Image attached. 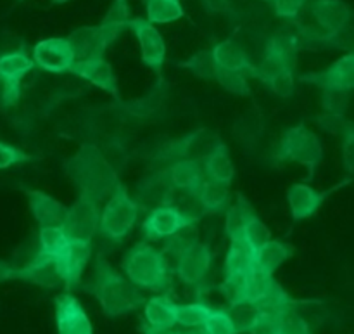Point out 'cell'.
Wrapping results in <instances>:
<instances>
[{
	"label": "cell",
	"mask_w": 354,
	"mask_h": 334,
	"mask_svg": "<svg viewBox=\"0 0 354 334\" xmlns=\"http://www.w3.org/2000/svg\"><path fill=\"white\" fill-rule=\"evenodd\" d=\"M175 256V274L178 276V279L183 284H187V286L199 290L204 284V281H206L211 267V260H213L209 246L196 239L187 248L176 253Z\"/></svg>",
	"instance_id": "cell-9"
},
{
	"label": "cell",
	"mask_w": 354,
	"mask_h": 334,
	"mask_svg": "<svg viewBox=\"0 0 354 334\" xmlns=\"http://www.w3.org/2000/svg\"><path fill=\"white\" fill-rule=\"evenodd\" d=\"M275 284L277 281L273 279V274L265 272V270L256 265L244 277V304L259 305L268 297Z\"/></svg>",
	"instance_id": "cell-29"
},
{
	"label": "cell",
	"mask_w": 354,
	"mask_h": 334,
	"mask_svg": "<svg viewBox=\"0 0 354 334\" xmlns=\"http://www.w3.org/2000/svg\"><path fill=\"white\" fill-rule=\"evenodd\" d=\"M31 159H33L31 155L21 151L19 148H14V146L0 141V170L10 168L14 165H21V163L31 161Z\"/></svg>",
	"instance_id": "cell-46"
},
{
	"label": "cell",
	"mask_w": 354,
	"mask_h": 334,
	"mask_svg": "<svg viewBox=\"0 0 354 334\" xmlns=\"http://www.w3.org/2000/svg\"><path fill=\"white\" fill-rule=\"evenodd\" d=\"M26 196L31 215L37 220L38 227H59L64 224L66 213H68V208L64 204L41 191L28 189Z\"/></svg>",
	"instance_id": "cell-20"
},
{
	"label": "cell",
	"mask_w": 354,
	"mask_h": 334,
	"mask_svg": "<svg viewBox=\"0 0 354 334\" xmlns=\"http://www.w3.org/2000/svg\"><path fill=\"white\" fill-rule=\"evenodd\" d=\"M204 328L209 334H239L230 310H225V308H213L204 322Z\"/></svg>",
	"instance_id": "cell-40"
},
{
	"label": "cell",
	"mask_w": 354,
	"mask_h": 334,
	"mask_svg": "<svg viewBox=\"0 0 354 334\" xmlns=\"http://www.w3.org/2000/svg\"><path fill=\"white\" fill-rule=\"evenodd\" d=\"M130 30L137 37L142 51V61L161 76L162 64L166 61V42L161 31L147 17H133L130 21Z\"/></svg>",
	"instance_id": "cell-11"
},
{
	"label": "cell",
	"mask_w": 354,
	"mask_h": 334,
	"mask_svg": "<svg viewBox=\"0 0 354 334\" xmlns=\"http://www.w3.org/2000/svg\"><path fill=\"white\" fill-rule=\"evenodd\" d=\"M339 134L342 139V165H344L346 173L354 175V121H342Z\"/></svg>",
	"instance_id": "cell-42"
},
{
	"label": "cell",
	"mask_w": 354,
	"mask_h": 334,
	"mask_svg": "<svg viewBox=\"0 0 354 334\" xmlns=\"http://www.w3.org/2000/svg\"><path fill=\"white\" fill-rule=\"evenodd\" d=\"M142 334H178V331H175V328H154V326H142L140 328Z\"/></svg>",
	"instance_id": "cell-51"
},
{
	"label": "cell",
	"mask_w": 354,
	"mask_h": 334,
	"mask_svg": "<svg viewBox=\"0 0 354 334\" xmlns=\"http://www.w3.org/2000/svg\"><path fill=\"white\" fill-rule=\"evenodd\" d=\"M168 175L173 187L185 194H197L206 180L204 165L199 159H178L168 168Z\"/></svg>",
	"instance_id": "cell-22"
},
{
	"label": "cell",
	"mask_w": 354,
	"mask_h": 334,
	"mask_svg": "<svg viewBox=\"0 0 354 334\" xmlns=\"http://www.w3.org/2000/svg\"><path fill=\"white\" fill-rule=\"evenodd\" d=\"M275 159L308 166L310 177H313L315 170L324 159V148L317 134H313L304 123H299L283 132L275 151Z\"/></svg>",
	"instance_id": "cell-5"
},
{
	"label": "cell",
	"mask_w": 354,
	"mask_h": 334,
	"mask_svg": "<svg viewBox=\"0 0 354 334\" xmlns=\"http://www.w3.org/2000/svg\"><path fill=\"white\" fill-rule=\"evenodd\" d=\"M33 58L30 54H12L0 58V78L6 82L21 83V80L35 68Z\"/></svg>",
	"instance_id": "cell-32"
},
{
	"label": "cell",
	"mask_w": 354,
	"mask_h": 334,
	"mask_svg": "<svg viewBox=\"0 0 354 334\" xmlns=\"http://www.w3.org/2000/svg\"><path fill=\"white\" fill-rule=\"evenodd\" d=\"M100 151H102L104 158L109 161V165L113 166L114 170H120L123 168L124 163H127L128 156H127V151H124V146L121 144V142H107L106 148H100Z\"/></svg>",
	"instance_id": "cell-48"
},
{
	"label": "cell",
	"mask_w": 354,
	"mask_h": 334,
	"mask_svg": "<svg viewBox=\"0 0 354 334\" xmlns=\"http://www.w3.org/2000/svg\"><path fill=\"white\" fill-rule=\"evenodd\" d=\"M256 215L252 204L245 200L242 194H237V201L227 210V218H225V232H227L230 241H244L245 229L249 222Z\"/></svg>",
	"instance_id": "cell-25"
},
{
	"label": "cell",
	"mask_w": 354,
	"mask_h": 334,
	"mask_svg": "<svg viewBox=\"0 0 354 334\" xmlns=\"http://www.w3.org/2000/svg\"><path fill=\"white\" fill-rule=\"evenodd\" d=\"M332 191H315L308 184H294L287 189V203H289L290 215L294 220H306L318 213L322 204L325 203L327 196H330Z\"/></svg>",
	"instance_id": "cell-18"
},
{
	"label": "cell",
	"mask_w": 354,
	"mask_h": 334,
	"mask_svg": "<svg viewBox=\"0 0 354 334\" xmlns=\"http://www.w3.org/2000/svg\"><path fill=\"white\" fill-rule=\"evenodd\" d=\"M131 19H133V17L130 16L128 0H114V3L109 7L106 16H104L100 26H102L114 40H118V37L123 33V30L130 28Z\"/></svg>",
	"instance_id": "cell-33"
},
{
	"label": "cell",
	"mask_w": 354,
	"mask_h": 334,
	"mask_svg": "<svg viewBox=\"0 0 354 334\" xmlns=\"http://www.w3.org/2000/svg\"><path fill=\"white\" fill-rule=\"evenodd\" d=\"M124 276L140 290L166 293L171 288V270L165 253L147 243H138L123 258Z\"/></svg>",
	"instance_id": "cell-3"
},
{
	"label": "cell",
	"mask_w": 354,
	"mask_h": 334,
	"mask_svg": "<svg viewBox=\"0 0 354 334\" xmlns=\"http://www.w3.org/2000/svg\"><path fill=\"white\" fill-rule=\"evenodd\" d=\"M69 2V0H52V3H66Z\"/></svg>",
	"instance_id": "cell-54"
},
{
	"label": "cell",
	"mask_w": 354,
	"mask_h": 334,
	"mask_svg": "<svg viewBox=\"0 0 354 334\" xmlns=\"http://www.w3.org/2000/svg\"><path fill=\"white\" fill-rule=\"evenodd\" d=\"M204 6L209 10H214V12H223L228 6V0H203Z\"/></svg>",
	"instance_id": "cell-52"
},
{
	"label": "cell",
	"mask_w": 354,
	"mask_h": 334,
	"mask_svg": "<svg viewBox=\"0 0 354 334\" xmlns=\"http://www.w3.org/2000/svg\"><path fill=\"white\" fill-rule=\"evenodd\" d=\"M279 334H313V331L306 319L297 312V308H289L280 314Z\"/></svg>",
	"instance_id": "cell-41"
},
{
	"label": "cell",
	"mask_w": 354,
	"mask_h": 334,
	"mask_svg": "<svg viewBox=\"0 0 354 334\" xmlns=\"http://www.w3.org/2000/svg\"><path fill=\"white\" fill-rule=\"evenodd\" d=\"M310 44L354 52V28L348 26L342 31H339V33H334V35H325L324 31L310 33Z\"/></svg>",
	"instance_id": "cell-38"
},
{
	"label": "cell",
	"mask_w": 354,
	"mask_h": 334,
	"mask_svg": "<svg viewBox=\"0 0 354 334\" xmlns=\"http://www.w3.org/2000/svg\"><path fill=\"white\" fill-rule=\"evenodd\" d=\"M55 328L57 334H93L85 308L71 293L55 298Z\"/></svg>",
	"instance_id": "cell-15"
},
{
	"label": "cell",
	"mask_w": 354,
	"mask_h": 334,
	"mask_svg": "<svg viewBox=\"0 0 354 334\" xmlns=\"http://www.w3.org/2000/svg\"><path fill=\"white\" fill-rule=\"evenodd\" d=\"M211 310H213V307H209V305L203 300L178 305L176 326H180V328H197V326H204V322H206Z\"/></svg>",
	"instance_id": "cell-34"
},
{
	"label": "cell",
	"mask_w": 354,
	"mask_h": 334,
	"mask_svg": "<svg viewBox=\"0 0 354 334\" xmlns=\"http://www.w3.org/2000/svg\"><path fill=\"white\" fill-rule=\"evenodd\" d=\"M71 73L76 76H82L86 82L99 87L100 90H104V92L113 96L116 100H120L116 75H114L113 71V66H111L104 58L88 62H75Z\"/></svg>",
	"instance_id": "cell-21"
},
{
	"label": "cell",
	"mask_w": 354,
	"mask_h": 334,
	"mask_svg": "<svg viewBox=\"0 0 354 334\" xmlns=\"http://www.w3.org/2000/svg\"><path fill=\"white\" fill-rule=\"evenodd\" d=\"M256 267V252L245 241H230L225 258V277H245Z\"/></svg>",
	"instance_id": "cell-26"
},
{
	"label": "cell",
	"mask_w": 354,
	"mask_h": 334,
	"mask_svg": "<svg viewBox=\"0 0 354 334\" xmlns=\"http://www.w3.org/2000/svg\"><path fill=\"white\" fill-rule=\"evenodd\" d=\"M17 281L37 284L41 288H57L64 284L55 256L47 255L40 249L28 265L17 269Z\"/></svg>",
	"instance_id": "cell-17"
},
{
	"label": "cell",
	"mask_w": 354,
	"mask_h": 334,
	"mask_svg": "<svg viewBox=\"0 0 354 334\" xmlns=\"http://www.w3.org/2000/svg\"><path fill=\"white\" fill-rule=\"evenodd\" d=\"M64 173L82 196L104 201L120 182L118 172L104 158L99 146L86 142L64 163Z\"/></svg>",
	"instance_id": "cell-2"
},
{
	"label": "cell",
	"mask_w": 354,
	"mask_h": 334,
	"mask_svg": "<svg viewBox=\"0 0 354 334\" xmlns=\"http://www.w3.org/2000/svg\"><path fill=\"white\" fill-rule=\"evenodd\" d=\"M17 269H19V267L0 260V283H6V281H17Z\"/></svg>",
	"instance_id": "cell-50"
},
{
	"label": "cell",
	"mask_w": 354,
	"mask_h": 334,
	"mask_svg": "<svg viewBox=\"0 0 354 334\" xmlns=\"http://www.w3.org/2000/svg\"><path fill=\"white\" fill-rule=\"evenodd\" d=\"M279 329L280 314L270 310H261L248 334H279Z\"/></svg>",
	"instance_id": "cell-45"
},
{
	"label": "cell",
	"mask_w": 354,
	"mask_h": 334,
	"mask_svg": "<svg viewBox=\"0 0 354 334\" xmlns=\"http://www.w3.org/2000/svg\"><path fill=\"white\" fill-rule=\"evenodd\" d=\"M199 224V218L185 213L180 206L168 204L149 211L142 224V232L147 239H169L183 229Z\"/></svg>",
	"instance_id": "cell-8"
},
{
	"label": "cell",
	"mask_w": 354,
	"mask_h": 334,
	"mask_svg": "<svg viewBox=\"0 0 354 334\" xmlns=\"http://www.w3.org/2000/svg\"><path fill=\"white\" fill-rule=\"evenodd\" d=\"M216 83H220L227 92L235 94L241 97L251 96V89L248 85V75L241 71H228V69L218 68L216 69Z\"/></svg>",
	"instance_id": "cell-39"
},
{
	"label": "cell",
	"mask_w": 354,
	"mask_h": 334,
	"mask_svg": "<svg viewBox=\"0 0 354 334\" xmlns=\"http://www.w3.org/2000/svg\"><path fill=\"white\" fill-rule=\"evenodd\" d=\"M75 52V62H88L102 59L107 49L114 44V38L102 26H82L68 37Z\"/></svg>",
	"instance_id": "cell-14"
},
{
	"label": "cell",
	"mask_w": 354,
	"mask_h": 334,
	"mask_svg": "<svg viewBox=\"0 0 354 334\" xmlns=\"http://www.w3.org/2000/svg\"><path fill=\"white\" fill-rule=\"evenodd\" d=\"M38 243H40V252L57 256L68 248L71 241L66 236L62 225H59V227H41L38 231Z\"/></svg>",
	"instance_id": "cell-35"
},
{
	"label": "cell",
	"mask_w": 354,
	"mask_h": 334,
	"mask_svg": "<svg viewBox=\"0 0 354 334\" xmlns=\"http://www.w3.org/2000/svg\"><path fill=\"white\" fill-rule=\"evenodd\" d=\"M270 92L275 94L280 99H289L296 90V80H294V66H282L277 69L265 83Z\"/></svg>",
	"instance_id": "cell-36"
},
{
	"label": "cell",
	"mask_w": 354,
	"mask_h": 334,
	"mask_svg": "<svg viewBox=\"0 0 354 334\" xmlns=\"http://www.w3.org/2000/svg\"><path fill=\"white\" fill-rule=\"evenodd\" d=\"M28 42L14 31H0V58L12 54H26Z\"/></svg>",
	"instance_id": "cell-44"
},
{
	"label": "cell",
	"mask_w": 354,
	"mask_h": 334,
	"mask_svg": "<svg viewBox=\"0 0 354 334\" xmlns=\"http://www.w3.org/2000/svg\"><path fill=\"white\" fill-rule=\"evenodd\" d=\"M270 239H272V234H270V231H268V227L265 225V222H263L258 215H254V217H252V220L249 222L248 229H245L244 241L248 243V245L251 246L254 252H258V249L261 248L265 243H268Z\"/></svg>",
	"instance_id": "cell-43"
},
{
	"label": "cell",
	"mask_w": 354,
	"mask_h": 334,
	"mask_svg": "<svg viewBox=\"0 0 354 334\" xmlns=\"http://www.w3.org/2000/svg\"><path fill=\"white\" fill-rule=\"evenodd\" d=\"M17 2H24V0H17Z\"/></svg>",
	"instance_id": "cell-55"
},
{
	"label": "cell",
	"mask_w": 354,
	"mask_h": 334,
	"mask_svg": "<svg viewBox=\"0 0 354 334\" xmlns=\"http://www.w3.org/2000/svg\"><path fill=\"white\" fill-rule=\"evenodd\" d=\"M86 290L97 298L107 317H123L144 307L147 298L142 295L140 288L135 286L127 276L118 272L102 253L97 255L93 265L92 281Z\"/></svg>",
	"instance_id": "cell-1"
},
{
	"label": "cell",
	"mask_w": 354,
	"mask_h": 334,
	"mask_svg": "<svg viewBox=\"0 0 354 334\" xmlns=\"http://www.w3.org/2000/svg\"><path fill=\"white\" fill-rule=\"evenodd\" d=\"M33 61L38 68L47 73H71L75 66V52L68 38H45L33 47Z\"/></svg>",
	"instance_id": "cell-10"
},
{
	"label": "cell",
	"mask_w": 354,
	"mask_h": 334,
	"mask_svg": "<svg viewBox=\"0 0 354 334\" xmlns=\"http://www.w3.org/2000/svg\"><path fill=\"white\" fill-rule=\"evenodd\" d=\"M145 12L152 24H168L185 16L182 0H145Z\"/></svg>",
	"instance_id": "cell-31"
},
{
	"label": "cell",
	"mask_w": 354,
	"mask_h": 334,
	"mask_svg": "<svg viewBox=\"0 0 354 334\" xmlns=\"http://www.w3.org/2000/svg\"><path fill=\"white\" fill-rule=\"evenodd\" d=\"M221 144V139L209 128H197L192 134L171 141L158 155V161H178V159H199L204 161Z\"/></svg>",
	"instance_id": "cell-7"
},
{
	"label": "cell",
	"mask_w": 354,
	"mask_h": 334,
	"mask_svg": "<svg viewBox=\"0 0 354 334\" xmlns=\"http://www.w3.org/2000/svg\"><path fill=\"white\" fill-rule=\"evenodd\" d=\"M197 197L206 215H216L230 208V186L206 179L197 191Z\"/></svg>",
	"instance_id": "cell-27"
},
{
	"label": "cell",
	"mask_w": 354,
	"mask_h": 334,
	"mask_svg": "<svg viewBox=\"0 0 354 334\" xmlns=\"http://www.w3.org/2000/svg\"><path fill=\"white\" fill-rule=\"evenodd\" d=\"M175 187L169 180L168 168L156 170L151 175L144 177L135 187V201L142 210H156L159 206H168L175 203Z\"/></svg>",
	"instance_id": "cell-13"
},
{
	"label": "cell",
	"mask_w": 354,
	"mask_h": 334,
	"mask_svg": "<svg viewBox=\"0 0 354 334\" xmlns=\"http://www.w3.org/2000/svg\"><path fill=\"white\" fill-rule=\"evenodd\" d=\"M299 80L320 87L322 90H339V92L354 90V52H348L339 58L327 69L301 75Z\"/></svg>",
	"instance_id": "cell-12"
},
{
	"label": "cell",
	"mask_w": 354,
	"mask_h": 334,
	"mask_svg": "<svg viewBox=\"0 0 354 334\" xmlns=\"http://www.w3.org/2000/svg\"><path fill=\"white\" fill-rule=\"evenodd\" d=\"M140 211V204L128 194L123 184L118 182L102 208L99 225L100 236L111 243H121L133 231Z\"/></svg>",
	"instance_id": "cell-4"
},
{
	"label": "cell",
	"mask_w": 354,
	"mask_h": 334,
	"mask_svg": "<svg viewBox=\"0 0 354 334\" xmlns=\"http://www.w3.org/2000/svg\"><path fill=\"white\" fill-rule=\"evenodd\" d=\"M19 97L21 83L6 82V80L0 78V107H2V109H9V107L16 106Z\"/></svg>",
	"instance_id": "cell-49"
},
{
	"label": "cell",
	"mask_w": 354,
	"mask_h": 334,
	"mask_svg": "<svg viewBox=\"0 0 354 334\" xmlns=\"http://www.w3.org/2000/svg\"><path fill=\"white\" fill-rule=\"evenodd\" d=\"M178 334H209L204 326H197V328H182Z\"/></svg>",
	"instance_id": "cell-53"
},
{
	"label": "cell",
	"mask_w": 354,
	"mask_h": 334,
	"mask_svg": "<svg viewBox=\"0 0 354 334\" xmlns=\"http://www.w3.org/2000/svg\"><path fill=\"white\" fill-rule=\"evenodd\" d=\"M273 10L283 19H296L301 10L306 7L308 0H272Z\"/></svg>",
	"instance_id": "cell-47"
},
{
	"label": "cell",
	"mask_w": 354,
	"mask_h": 334,
	"mask_svg": "<svg viewBox=\"0 0 354 334\" xmlns=\"http://www.w3.org/2000/svg\"><path fill=\"white\" fill-rule=\"evenodd\" d=\"M176 314H178V305L166 293L149 298L144 305L145 324L154 328H175Z\"/></svg>",
	"instance_id": "cell-24"
},
{
	"label": "cell",
	"mask_w": 354,
	"mask_h": 334,
	"mask_svg": "<svg viewBox=\"0 0 354 334\" xmlns=\"http://www.w3.org/2000/svg\"><path fill=\"white\" fill-rule=\"evenodd\" d=\"M311 16L325 35H334L351 26L354 12L344 0H313L310 3Z\"/></svg>",
	"instance_id": "cell-16"
},
{
	"label": "cell",
	"mask_w": 354,
	"mask_h": 334,
	"mask_svg": "<svg viewBox=\"0 0 354 334\" xmlns=\"http://www.w3.org/2000/svg\"><path fill=\"white\" fill-rule=\"evenodd\" d=\"M204 172H206V179L227 184V186L232 184L235 177V166L223 142L218 144L216 149L204 159Z\"/></svg>",
	"instance_id": "cell-28"
},
{
	"label": "cell",
	"mask_w": 354,
	"mask_h": 334,
	"mask_svg": "<svg viewBox=\"0 0 354 334\" xmlns=\"http://www.w3.org/2000/svg\"><path fill=\"white\" fill-rule=\"evenodd\" d=\"M292 246L277 241V239H270L256 252V265L265 272L275 274V270L292 256Z\"/></svg>",
	"instance_id": "cell-30"
},
{
	"label": "cell",
	"mask_w": 354,
	"mask_h": 334,
	"mask_svg": "<svg viewBox=\"0 0 354 334\" xmlns=\"http://www.w3.org/2000/svg\"><path fill=\"white\" fill-rule=\"evenodd\" d=\"M100 215H102V201L78 194V200L68 208L66 220L62 224L69 241L78 245H92L93 238L99 232Z\"/></svg>",
	"instance_id": "cell-6"
},
{
	"label": "cell",
	"mask_w": 354,
	"mask_h": 334,
	"mask_svg": "<svg viewBox=\"0 0 354 334\" xmlns=\"http://www.w3.org/2000/svg\"><path fill=\"white\" fill-rule=\"evenodd\" d=\"M211 52H213V59L218 68L228 69V71H241L245 75H251L252 69H254V64L251 62L244 47L232 38L218 42L211 49Z\"/></svg>",
	"instance_id": "cell-23"
},
{
	"label": "cell",
	"mask_w": 354,
	"mask_h": 334,
	"mask_svg": "<svg viewBox=\"0 0 354 334\" xmlns=\"http://www.w3.org/2000/svg\"><path fill=\"white\" fill-rule=\"evenodd\" d=\"M182 68L190 69L196 76L199 78L207 80V82H214L216 80V62L213 59V52L211 51H201L197 54H194L192 58L187 59L185 62H182Z\"/></svg>",
	"instance_id": "cell-37"
},
{
	"label": "cell",
	"mask_w": 354,
	"mask_h": 334,
	"mask_svg": "<svg viewBox=\"0 0 354 334\" xmlns=\"http://www.w3.org/2000/svg\"><path fill=\"white\" fill-rule=\"evenodd\" d=\"M90 255H92V245H78V243H69L68 248L55 256L59 263V270L64 279L66 290H73L78 286L82 281L83 270L88 263Z\"/></svg>",
	"instance_id": "cell-19"
}]
</instances>
